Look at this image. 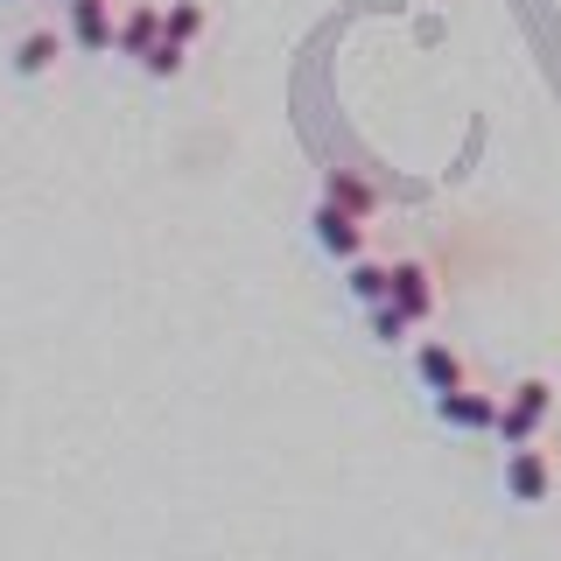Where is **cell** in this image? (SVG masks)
Instances as JSON below:
<instances>
[{
  "label": "cell",
  "mask_w": 561,
  "mask_h": 561,
  "mask_svg": "<svg viewBox=\"0 0 561 561\" xmlns=\"http://www.w3.org/2000/svg\"><path fill=\"white\" fill-rule=\"evenodd\" d=\"M386 288H393V260L358 253V260L344 267V295H351V309H379V302H386Z\"/></svg>",
  "instance_id": "obj_10"
},
{
  "label": "cell",
  "mask_w": 561,
  "mask_h": 561,
  "mask_svg": "<svg viewBox=\"0 0 561 561\" xmlns=\"http://www.w3.org/2000/svg\"><path fill=\"white\" fill-rule=\"evenodd\" d=\"M183 64H190V49H175V43H154L148 57H140V70H148L154 84H175V78H183Z\"/></svg>",
  "instance_id": "obj_14"
},
{
  "label": "cell",
  "mask_w": 561,
  "mask_h": 561,
  "mask_svg": "<svg viewBox=\"0 0 561 561\" xmlns=\"http://www.w3.org/2000/svg\"><path fill=\"white\" fill-rule=\"evenodd\" d=\"M554 484H561V463H554L548 443H526V449H505L499 456V491L513 505H526V513H540V505L554 499Z\"/></svg>",
  "instance_id": "obj_2"
},
{
  "label": "cell",
  "mask_w": 561,
  "mask_h": 561,
  "mask_svg": "<svg viewBox=\"0 0 561 561\" xmlns=\"http://www.w3.org/2000/svg\"><path fill=\"white\" fill-rule=\"evenodd\" d=\"M119 28V0H64V43L84 57H105Z\"/></svg>",
  "instance_id": "obj_6"
},
{
  "label": "cell",
  "mask_w": 561,
  "mask_h": 561,
  "mask_svg": "<svg viewBox=\"0 0 561 561\" xmlns=\"http://www.w3.org/2000/svg\"><path fill=\"white\" fill-rule=\"evenodd\" d=\"M64 57H70L64 22H28V28L8 43V78H14V84H35V78H49Z\"/></svg>",
  "instance_id": "obj_4"
},
{
  "label": "cell",
  "mask_w": 561,
  "mask_h": 561,
  "mask_svg": "<svg viewBox=\"0 0 561 561\" xmlns=\"http://www.w3.org/2000/svg\"><path fill=\"white\" fill-rule=\"evenodd\" d=\"M365 330H373V344H408V316H400L393 302H379V309H365Z\"/></svg>",
  "instance_id": "obj_13"
},
{
  "label": "cell",
  "mask_w": 561,
  "mask_h": 561,
  "mask_svg": "<svg viewBox=\"0 0 561 561\" xmlns=\"http://www.w3.org/2000/svg\"><path fill=\"white\" fill-rule=\"evenodd\" d=\"M408 365H414V386H421L428 400H443L449 386H463V379H470V358H463V351H456L449 337H421Z\"/></svg>",
  "instance_id": "obj_8"
},
{
  "label": "cell",
  "mask_w": 561,
  "mask_h": 561,
  "mask_svg": "<svg viewBox=\"0 0 561 561\" xmlns=\"http://www.w3.org/2000/svg\"><path fill=\"white\" fill-rule=\"evenodd\" d=\"M0 8H8V0H0Z\"/></svg>",
  "instance_id": "obj_15"
},
{
  "label": "cell",
  "mask_w": 561,
  "mask_h": 561,
  "mask_svg": "<svg viewBox=\"0 0 561 561\" xmlns=\"http://www.w3.org/2000/svg\"><path fill=\"white\" fill-rule=\"evenodd\" d=\"M323 204H337V210H351V218H379V190L365 183L358 169H323Z\"/></svg>",
  "instance_id": "obj_11"
},
{
  "label": "cell",
  "mask_w": 561,
  "mask_h": 561,
  "mask_svg": "<svg viewBox=\"0 0 561 561\" xmlns=\"http://www.w3.org/2000/svg\"><path fill=\"white\" fill-rule=\"evenodd\" d=\"M428 408H435V421H443L449 435H491L499 428V393H491L478 373H470L463 386H449L443 400H428Z\"/></svg>",
  "instance_id": "obj_3"
},
{
  "label": "cell",
  "mask_w": 561,
  "mask_h": 561,
  "mask_svg": "<svg viewBox=\"0 0 561 561\" xmlns=\"http://www.w3.org/2000/svg\"><path fill=\"white\" fill-rule=\"evenodd\" d=\"M204 35H210V8H204V0H162V43L197 49Z\"/></svg>",
  "instance_id": "obj_12"
},
{
  "label": "cell",
  "mask_w": 561,
  "mask_h": 561,
  "mask_svg": "<svg viewBox=\"0 0 561 561\" xmlns=\"http://www.w3.org/2000/svg\"><path fill=\"white\" fill-rule=\"evenodd\" d=\"M554 400H561L554 373H526V379H513V386L499 393V428H491V443H499V449L540 443V435H548V421H554Z\"/></svg>",
  "instance_id": "obj_1"
},
{
  "label": "cell",
  "mask_w": 561,
  "mask_h": 561,
  "mask_svg": "<svg viewBox=\"0 0 561 561\" xmlns=\"http://www.w3.org/2000/svg\"><path fill=\"white\" fill-rule=\"evenodd\" d=\"M386 302L408 316L414 330H428V323H435V309H443L435 267H428V260H414V253H400V260H393V288H386Z\"/></svg>",
  "instance_id": "obj_5"
},
{
  "label": "cell",
  "mask_w": 561,
  "mask_h": 561,
  "mask_svg": "<svg viewBox=\"0 0 561 561\" xmlns=\"http://www.w3.org/2000/svg\"><path fill=\"white\" fill-rule=\"evenodd\" d=\"M309 239H316V253H330V260H337V267H351V260H358V253H373V245H365V225L351 218V210L323 204V197L309 204Z\"/></svg>",
  "instance_id": "obj_7"
},
{
  "label": "cell",
  "mask_w": 561,
  "mask_h": 561,
  "mask_svg": "<svg viewBox=\"0 0 561 561\" xmlns=\"http://www.w3.org/2000/svg\"><path fill=\"white\" fill-rule=\"evenodd\" d=\"M154 43H162V0H127V8H119V28H113V57L140 64Z\"/></svg>",
  "instance_id": "obj_9"
}]
</instances>
